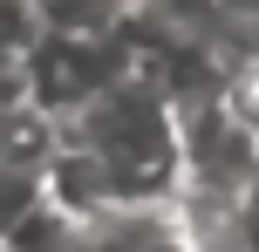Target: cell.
<instances>
[{
    "instance_id": "1",
    "label": "cell",
    "mask_w": 259,
    "mask_h": 252,
    "mask_svg": "<svg viewBox=\"0 0 259 252\" xmlns=\"http://www.w3.org/2000/svg\"><path fill=\"white\" fill-rule=\"evenodd\" d=\"M62 150L48 164V205L62 218L123 212V205H178V109L137 68L103 95L68 109Z\"/></svg>"
},
{
    "instance_id": "2",
    "label": "cell",
    "mask_w": 259,
    "mask_h": 252,
    "mask_svg": "<svg viewBox=\"0 0 259 252\" xmlns=\"http://www.w3.org/2000/svg\"><path fill=\"white\" fill-rule=\"evenodd\" d=\"M7 252H198V239L178 205H123L89 218H62L48 205L21 239H7Z\"/></svg>"
},
{
    "instance_id": "3",
    "label": "cell",
    "mask_w": 259,
    "mask_h": 252,
    "mask_svg": "<svg viewBox=\"0 0 259 252\" xmlns=\"http://www.w3.org/2000/svg\"><path fill=\"white\" fill-rule=\"evenodd\" d=\"M116 75H130L123 41H82V34H34L21 48V95L41 116L62 123L89 95H103Z\"/></svg>"
},
{
    "instance_id": "4",
    "label": "cell",
    "mask_w": 259,
    "mask_h": 252,
    "mask_svg": "<svg viewBox=\"0 0 259 252\" xmlns=\"http://www.w3.org/2000/svg\"><path fill=\"white\" fill-rule=\"evenodd\" d=\"M62 150L55 116H41L27 95L0 103V245L21 239L48 212V164Z\"/></svg>"
}]
</instances>
